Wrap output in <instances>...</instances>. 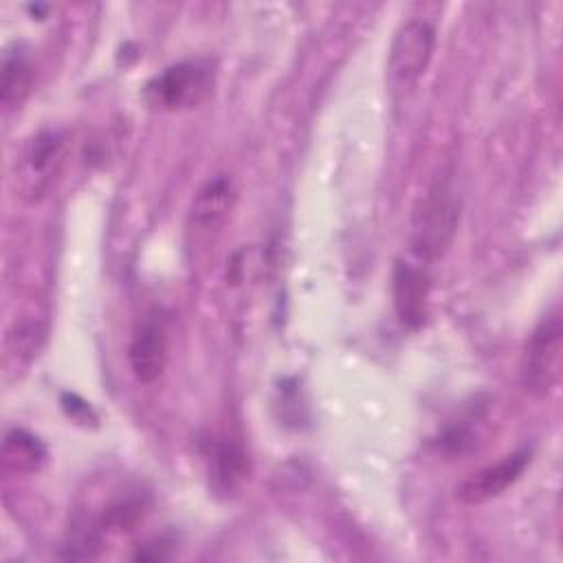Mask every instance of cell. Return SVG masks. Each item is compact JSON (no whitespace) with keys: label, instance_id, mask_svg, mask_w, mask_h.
I'll use <instances>...</instances> for the list:
<instances>
[{"label":"cell","instance_id":"cell-2","mask_svg":"<svg viewBox=\"0 0 563 563\" xmlns=\"http://www.w3.org/2000/svg\"><path fill=\"white\" fill-rule=\"evenodd\" d=\"M563 369V321L559 308L539 319L521 356V383L532 396H548L561 380Z\"/></svg>","mask_w":563,"mask_h":563},{"label":"cell","instance_id":"cell-14","mask_svg":"<svg viewBox=\"0 0 563 563\" xmlns=\"http://www.w3.org/2000/svg\"><path fill=\"white\" fill-rule=\"evenodd\" d=\"M42 336V330L35 321H22L15 323L13 330L7 336V356L15 354V356H24L37 350V341Z\"/></svg>","mask_w":563,"mask_h":563},{"label":"cell","instance_id":"cell-5","mask_svg":"<svg viewBox=\"0 0 563 563\" xmlns=\"http://www.w3.org/2000/svg\"><path fill=\"white\" fill-rule=\"evenodd\" d=\"M64 136L57 130H40L24 145L15 165V183L29 198H40L55 178L62 163Z\"/></svg>","mask_w":563,"mask_h":563},{"label":"cell","instance_id":"cell-16","mask_svg":"<svg viewBox=\"0 0 563 563\" xmlns=\"http://www.w3.org/2000/svg\"><path fill=\"white\" fill-rule=\"evenodd\" d=\"M169 550H172L169 541L158 537V539H152V541L143 543L139 548V552L134 554V559H141V561H163V559L169 556Z\"/></svg>","mask_w":563,"mask_h":563},{"label":"cell","instance_id":"cell-7","mask_svg":"<svg viewBox=\"0 0 563 563\" xmlns=\"http://www.w3.org/2000/svg\"><path fill=\"white\" fill-rule=\"evenodd\" d=\"M429 290L431 277L424 266L402 260L396 262L391 273V299L398 321L405 328L418 330L424 325L429 314Z\"/></svg>","mask_w":563,"mask_h":563},{"label":"cell","instance_id":"cell-15","mask_svg":"<svg viewBox=\"0 0 563 563\" xmlns=\"http://www.w3.org/2000/svg\"><path fill=\"white\" fill-rule=\"evenodd\" d=\"M62 407L66 409V413L73 418V420H77V422H95L97 418H95V413H92V409H90V405L88 402H84L77 394H64L62 396Z\"/></svg>","mask_w":563,"mask_h":563},{"label":"cell","instance_id":"cell-11","mask_svg":"<svg viewBox=\"0 0 563 563\" xmlns=\"http://www.w3.org/2000/svg\"><path fill=\"white\" fill-rule=\"evenodd\" d=\"M2 468L15 475H29L42 468L46 460V446L26 429H11L2 440Z\"/></svg>","mask_w":563,"mask_h":563},{"label":"cell","instance_id":"cell-1","mask_svg":"<svg viewBox=\"0 0 563 563\" xmlns=\"http://www.w3.org/2000/svg\"><path fill=\"white\" fill-rule=\"evenodd\" d=\"M460 224V198L449 176H438L420 198L411 218V251L420 262L440 260Z\"/></svg>","mask_w":563,"mask_h":563},{"label":"cell","instance_id":"cell-6","mask_svg":"<svg viewBox=\"0 0 563 563\" xmlns=\"http://www.w3.org/2000/svg\"><path fill=\"white\" fill-rule=\"evenodd\" d=\"M528 464H530V449L512 451V453L504 455L501 460L468 475L455 488V497L466 506L486 504V501L499 497L508 486H512L521 477V473L526 471Z\"/></svg>","mask_w":563,"mask_h":563},{"label":"cell","instance_id":"cell-3","mask_svg":"<svg viewBox=\"0 0 563 563\" xmlns=\"http://www.w3.org/2000/svg\"><path fill=\"white\" fill-rule=\"evenodd\" d=\"M213 86L211 66L202 59H187L163 68L145 86V99L152 108L178 112L200 106Z\"/></svg>","mask_w":563,"mask_h":563},{"label":"cell","instance_id":"cell-9","mask_svg":"<svg viewBox=\"0 0 563 563\" xmlns=\"http://www.w3.org/2000/svg\"><path fill=\"white\" fill-rule=\"evenodd\" d=\"M235 205V185L229 174L211 176L196 194L189 211L191 224L202 231H218L231 216Z\"/></svg>","mask_w":563,"mask_h":563},{"label":"cell","instance_id":"cell-12","mask_svg":"<svg viewBox=\"0 0 563 563\" xmlns=\"http://www.w3.org/2000/svg\"><path fill=\"white\" fill-rule=\"evenodd\" d=\"M33 84V68L26 57V53L15 46L13 51H7L0 66V101L4 108L20 106L26 95L31 92Z\"/></svg>","mask_w":563,"mask_h":563},{"label":"cell","instance_id":"cell-4","mask_svg":"<svg viewBox=\"0 0 563 563\" xmlns=\"http://www.w3.org/2000/svg\"><path fill=\"white\" fill-rule=\"evenodd\" d=\"M435 48V29L427 20H407L396 31L389 57L387 73L389 81L396 88H411L427 73L431 55Z\"/></svg>","mask_w":563,"mask_h":563},{"label":"cell","instance_id":"cell-10","mask_svg":"<svg viewBox=\"0 0 563 563\" xmlns=\"http://www.w3.org/2000/svg\"><path fill=\"white\" fill-rule=\"evenodd\" d=\"M209 464V479L218 493H233L249 475V460L244 449L231 438H218L205 451Z\"/></svg>","mask_w":563,"mask_h":563},{"label":"cell","instance_id":"cell-13","mask_svg":"<svg viewBox=\"0 0 563 563\" xmlns=\"http://www.w3.org/2000/svg\"><path fill=\"white\" fill-rule=\"evenodd\" d=\"M479 427H482V413L477 409H471L466 416L449 422L440 431V435L433 440V449L449 460L464 457L477 446L482 435Z\"/></svg>","mask_w":563,"mask_h":563},{"label":"cell","instance_id":"cell-8","mask_svg":"<svg viewBox=\"0 0 563 563\" xmlns=\"http://www.w3.org/2000/svg\"><path fill=\"white\" fill-rule=\"evenodd\" d=\"M128 363L134 378L143 385L154 383L167 365V330L158 312L145 314L130 339Z\"/></svg>","mask_w":563,"mask_h":563}]
</instances>
